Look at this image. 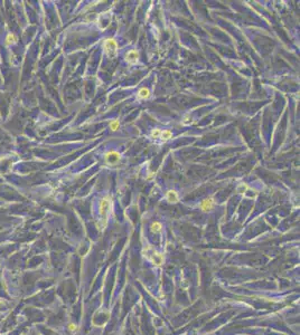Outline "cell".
Here are the masks:
<instances>
[{"mask_svg": "<svg viewBox=\"0 0 300 335\" xmlns=\"http://www.w3.org/2000/svg\"><path fill=\"white\" fill-rule=\"evenodd\" d=\"M144 257H147L148 259L152 262V264H155V265H157V266L161 265L162 262H164V258H162L161 255H160L157 250H155L151 246H147V247L144 248Z\"/></svg>", "mask_w": 300, "mask_h": 335, "instance_id": "obj_1", "label": "cell"}, {"mask_svg": "<svg viewBox=\"0 0 300 335\" xmlns=\"http://www.w3.org/2000/svg\"><path fill=\"white\" fill-rule=\"evenodd\" d=\"M109 197H105L101 200V204H100V215L101 218L103 220V224L101 227H104L106 224V220H108V211H109Z\"/></svg>", "mask_w": 300, "mask_h": 335, "instance_id": "obj_2", "label": "cell"}, {"mask_svg": "<svg viewBox=\"0 0 300 335\" xmlns=\"http://www.w3.org/2000/svg\"><path fill=\"white\" fill-rule=\"evenodd\" d=\"M103 48H104L105 52L108 54V56L111 58V57H113V56L117 54L118 44H117V41H115L114 39H108V40H105L104 45H103Z\"/></svg>", "mask_w": 300, "mask_h": 335, "instance_id": "obj_3", "label": "cell"}, {"mask_svg": "<svg viewBox=\"0 0 300 335\" xmlns=\"http://www.w3.org/2000/svg\"><path fill=\"white\" fill-rule=\"evenodd\" d=\"M120 154H119L118 152H115V151H111V152H108L105 154V161H106V163L108 164H115V163H118L119 160H120Z\"/></svg>", "mask_w": 300, "mask_h": 335, "instance_id": "obj_4", "label": "cell"}, {"mask_svg": "<svg viewBox=\"0 0 300 335\" xmlns=\"http://www.w3.org/2000/svg\"><path fill=\"white\" fill-rule=\"evenodd\" d=\"M138 58H139V52L135 49H131L126 52V63H129V64H135V63H137Z\"/></svg>", "mask_w": 300, "mask_h": 335, "instance_id": "obj_5", "label": "cell"}, {"mask_svg": "<svg viewBox=\"0 0 300 335\" xmlns=\"http://www.w3.org/2000/svg\"><path fill=\"white\" fill-rule=\"evenodd\" d=\"M213 207H214V201H213L212 198L205 199L200 203V209L203 210V211H209V210L213 209Z\"/></svg>", "mask_w": 300, "mask_h": 335, "instance_id": "obj_6", "label": "cell"}, {"mask_svg": "<svg viewBox=\"0 0 300 335\" xmlns=\"http://www.w3.org/2000/svg\"><path fill=\"white\" fill-rule=\"evenodd\" d=\"M166 198L169 202H178V195L175 190H169L166 195Z\"/></svg>", "mask_w": 300, "mask_h": 335, "instance_id": "obj_7", "label": "cell"}, {"mask_svg": "<svg viewBox=\"0 0 300 335\" xmlns=\"http://www.w3.org/2000/svg\"><path fill=\"white\" fill-rule=\"evenodd\" d=\"M138 97L139 98H142V99H147L150 97V92L148 88L144 87V88H140L138 92Z\"/></svg>", "mask_w": 300, "mask_h": 335, "instance_id": "obj_8", "label": "cell"}, {"mask_svg": "<svg viewBox=\"0 0 300 335\" xmlns=\"http://www.w3.org/2000/svg\"><path fill=\"white\" fill-rule=\"evenodd\" d=\"M171 136H173L171 131L165 130V131H161V134H160V137H159V139H161V140H164V141H167V140H169V139H171Z\"/></svg>", "mask_w": 300, "mask_h": 335, "instance_id": "obj_9", "label": "cell"}, {"mask_svg": "<svg viewBox=\"0 0 300 335\" xmlns=\"http://www.w3.org/2000/svg\"><path fill=\"white\" fill-rule=\"evenodd\" d=\"M161 228H162L161 224H159V222H153V224H151V231L155 233L160 232V231H161Z\"/></svg>", "mask_w": 300, "mask_h": 335, "instance_id": "obj_10", "label": "cell"}, {"mask_svg": "<svg viewBox=\"0 0 300 335\" xmlns=\"http://www.w3.org/2000/svg\"><path fill=\"white\" fill-rule=\"evenodd\" d=\"M119 126H120V123H119V121H117V119H114V121H112L111 123H110V128H111V131H117L119 128Z\"/></svg>", "mask_w": 300, "mask_h": 335, "instance_id": "obj_11", "label": "cell"}, {"mask_svg": "<svg viewBox=\"0 0 300 335\" xmlns=\"http://www.w3.org/2000/svg\"><path fill=\"white\" fill-rule=\"evenodd\" d=\"M6 40H7L6 43H7V44H8V45L14 44V43H15V41H16V36L14 35V34H9V35L7 36Z\"/></svg>", "mask_w": 300, "mask_h": 335, "instance_id": "obj_12", "label": "cell"}, {"mask_svg": "<svg viewBox=\"0 0 300 335\" xmlns=\"http://www.w3.org/2000/svg\"><path fill=\"white\" fill-rule=\"evenodd\" d=\"M160 134H161V130L156 128V130H153V131L151 132V137H152V139H159V137H160Z\"/></svg>", "mask_w": 300, "mask_h": 335, "instance_id": "obj_13", "label": "cell"}, {"mask_svg": "<svg viewBox=\"0 0 300 335\" xmlns=\"http://www.w3.org/2000/svg\"><path fill=\"white\" fill-rule=\"evenodd\" d=\"M68 329H70L71 332H75V331H76V325H75V324H70V325H68Z\"/></svg>", "mask_w": 300, "mask_h": 335, "instance_id": "obj_14", "label": "cell"}]
</instances>
